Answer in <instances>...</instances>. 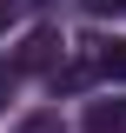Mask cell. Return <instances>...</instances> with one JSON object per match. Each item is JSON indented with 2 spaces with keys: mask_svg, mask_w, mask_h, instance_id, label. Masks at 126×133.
<instances>
[{
  "mask_svg": "<svg viewBox=\"0 0 126 133\" xmlns=\"http://www.w3.org/2000/svg\"><path fill=\"white\" fill-rule=\"evenodd\" d=\"M60 53H66L60 27H33L20 40V53H13V73H60Z\"/></svg>",
  "mask_w": 126,
  "mask_h": 133,
  "instance_id": "1",
  "label": "cell"
},
{
  "mask_svg": "<svg viewBox=\"0 0 126 133\" xmlns=\"http://www.w3.org/2000/svg\"><path fill=\"white\" fill-rule=\"evenodd\" d=\"M86 73L126 80V40H86Z\"/></svg>",
  "mask_w": 126,
  "mask_h": 133,
  "instance_id": "2",
  "label": "cell"
},
{
  "mask_svg": "<svg viewBox=\"0 0 126 133\" xmlns=\"http://www.w3.org/2000/svg\"><path fill=\"white\" fill-rule=\"evenodd\" d=\"M80 133H126V100H93Z\"/></svg>",
  "mask_w": 126,
  "mask_h": 133,
  "instance_id": "3",
  "label": "cell"
},
{
  "mask_svg": "<svg viewBox=\"0 0 126 133\" xmlns=\"http://www.w3.org/2000/svg\"><path fill=\"white\" fill-rule=\"evenodd\" d=\"M13 133H66V120H60V107H33L13 120Z\"/></svg>",
  "mask_w": 126,
  "mask_h": 133,
  "instance_id": "4",
  "label": "cell"
},
{
  "mask_svg": "<svg viewBox=\"0 0 126 133\" xmlns=\"http://www.w3.org/2000/svg\"><path fill=\"white\" fill-rule=\"evenodd\" d=\"M86 14H126V0H86Z\"/></svg>",
  "mask_w": 126,
  "mask_h": 133,
  "instance_id": "5",
  "label": "cell"
},
{
  "mask_svg": "<svg viewBox=\"0 0 126 133\" xmlns=\"http://www.w3.org/2000/svg\"><path fill=\"white\" fill-rule=\"evenodd\" d=\"M13 7H20V0H0V33L13 27Z\"/></svg>",
  "mask_w": 126,
  "mask_h": 133,
  "instance_id": "6",
  "label": "cell"
},
{
  "mask_svg": "<svg viewBox=\"0 0 126 133\" xmlns=\"http://www.w3.org/2000/svg\"><path fill=\"white\" fill-rule=\"evenodd\" d=\"M7 93H13V66H0V100H7Z\"/></svg>",
  "mask_w": 126,
  "mask_h": 133,
  "instance_id": "7",
  "label": "cell"
}]
</instances>
